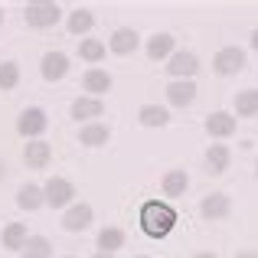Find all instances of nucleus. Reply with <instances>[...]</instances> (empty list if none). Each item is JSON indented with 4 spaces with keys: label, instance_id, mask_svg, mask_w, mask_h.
Segmentation results:
<instances>
[{
    "label": "nucleus",
    "instance_id": "f257e3e1",
    "mask_svg": "<svg viewBox=\"0 0 258 258\" xmlns=\"http://www.w3.org/2000/svg\"><path fill=\"white\" fill-rule=\"evenodd\" d=\"M141 226H144V232L151 235V239H164L176 226V213L160 200H147L144 206H141Z\"/></svg>",
    "mask_w": 258,
    "mask_h": 258
},
{
    "label": "nucleus",
    "instance_id": "f03ea898",
    "mask_svg": "<svg viewBox=\"0 0 258 258\" xmlns=\"http://www.w3.org/2000/svg\"><path fill=\"white\" fill-rule=\"evenodd\" d=\"M245 62H248L245 49H239V46H222V49L213 56V72L226 79V76H235V72H242V69H245Z\"/></svg>",
    "mask_w": 258,
    "mask_h": 258
},
{
    "label": "nucleus",
    "instance_id": "7ed1b4c3",
    "mask_svg": "<svg viewBox=\"0 0 258 258\" xmlns=\"http://www.w3.org/2000/svg\"><path fill=\"white\" fill-rule=\"evenodd\" d=\"M203 127H206V134L213 141L222 144L226 138H232V134L239 131V118H235L232 111H213V114H206V124Z\"/></svg>",
    "mask_w": 258,
    "mask_h": 258
},
{
    "label": "nucleus",
    "instance_id": "20e7f679",
    "mask_svg": "<svg viewBox=\"0 0 258 258\" xmlns=\"http://www.w3.org/2000/svg\"><path fill=\"white\" fill-rule=\"evenodd\" d=\"M167 76L170 79H193L196 72H200V59H196V52L189 49H176L170 59H167Z\"/></svg>",
    "mask_w": 258,
    "mask_h": 258
},
{
    "label": "nucleus",
    "instance_id": "39448f33",
    "mask_svg": "<svg viewBox=\"0 0 258 258\" xmlns=\"http://www.w3.org/2000/svg\"><path fill=\"white\" fill-rule=\"evenodd\" d=\"M164 95H167V105L189 108L196 101V82H193V79H170L167 88H164Z\"/></svg>",
    "mask_w": 258,
    "mask_h": 258
},
{
    "label": "nucleus",
    "instance_id": "423d86ee",
    "mask_svg": "<svg viewBox=\"0 0 258 258\" xmlns=\"http://www.w3.org/2000/svg\"><path fill=\"white\" fill-rule=\"evenodd\" d=\"M144 52H147L151 62H167V59L176 52V36L173 33H154V36L144 43Z\"/></svg>",
    "mask_w": 258,
    "mask_h": 258
},
{
    "label": "nucleus",
    "instance_id": "0eeeda50",
    "mask_svg": "<svg viewBox=\"0 0 258 258\" xmlns=\"http://www.w3.org/2000/svg\"><path fill=\"white\" fill-rule=\"evenodd\" d=\"M232 213V200L226 193H206L200 200V216L203 219H226Z\"/></svg>",
    "mask_w": 258,
    "mask_h": 258
},
{
    "label": "nucleus",
    "instance_id": "6e6552de",
    "mask_svg": "<svg viewBox=\"0 0 258 258\" xmlns=\"http://www.w3.org/2000/svg\"><path fill=\"white\" fill-rule=\"evenodd\" d=\"M138 46H141V36H138V30H131V26H121V30H114L111 39H108V49L118 52V56H131Z\"/></svg>",
    "mask_w": 258,
    "mask_h": 258
},
{
    "label": "nucleus",
    "instance_id": "1a4fd4ad",
    "mask_svg": "<svg viewBox=\"0 0 258 258\" xmlns=\"http://www.w3.org/2000/svg\"><path fill=\"white\" fill-rule=\"evenodd\" d=\"M229 164H232V151H229L226 144H219V141H213V144L206 147V170L213 176H219V173L229 170Z\"/></svg>",
    "mask_w": 258,
    "mask_h": 258
},
{
    "label": "nucleus",
    "instance_id": "9d476101",
    "mask_svg": "<svg viewBox=\"0 0 258 258\" xmlns=\"http://www.w3.org/2000/svg\"><path fill=\"white\" fill-rule=\"evenodd\" d=\"M189 189V173L180 170V167H173V170L164 173V180H160V193L167 196V200H176V196H183Z\"/></svg>",
    "mask_w": 258,
    "mask_h": 258
},
{
    "label": "nucleus",
    "instance_id": "9b49d317",
    "mask_svg": "<svg viewBox=\"0 0 258 258\" xmlns=\"http://www.w3.org/2000/svg\"><path fill=\"white\" fill-rule=\"evenodd\" d=\"M138 121L144 127H167V124H170V108H164V105H144L138 111Z\"/></svg>",
    "mask_w": 258,
    "mask_h": 258
},
{
    "label": "nucleus",
    "instance_id": "f8f14e48",
    "mask_svg": "<svg viewBox=\"0 0 258 258\" xmlns=\"http://www.w3.org/2000/svg\"><path fill=\"white\" fill-rule=\"evenodd\" d=\"M108 138H111V127L101 124V121H92V124H85L79 131V141L85 147H101V144H108Z\"/></svg>",
    "mask_w": 258,
    "mask_h": 258
},
{
    "label": "nucleus",
    "instance_id": "ddd939ff",
    "mask_svg": "<svg viewBox=\"0 0 258 258\" xmlns=\"http://www.w3.org/2000/svg\"><path fill=\"white\" fill-rule=\"evenodd\" d=\"M235 118H258V88H242L235 95Z\"/></svg>",
    "mask_w": 258,
    "mask_h": 258
},
{
    "label": "nucleus",
    "instance_id": "4468645a",
    "mask_svg": "<svg viewBox=\"0 0 258 258\" xmlns=\"http://www.w3.org/2000/svg\"><path fill=\"white\" fill-rule=\"evenodd\" d=\"M124 229H118V226H108V229H101L98 232V252L101 255H111V252H118L121 245H124Z\"/></svg>",
    "mask_w": 258,
    "mask_h": 258
},
{
    "label": "nucleus",
    "instance_id": "2eb2a0df",
    "mask_svg": "<svg viewBox=\"0 0 258 258\" xmlns=\"http://www.w3.org/2000/svg\"><path fill=\"white\" fill-rule=\"evenodd\" d=\"M72 196H76V189H72L69 180H49V186H46V203L49 206H66Z\"/></svg>",
    "mask_w": 258,
    "mask_h": 258
},
{
    "label": "nucleus",
    "instance_id": "dca6fc26",
    "mask_svg": "<svg viewBox=\"0 0 258 258\" xmlns=\"http://www.w3.org/2000/svg\"><path fill=\"white\" fill-rule=\"evenodd\" d=\"M56 17H59V7H52V4L26 7V20H30L33 26H49V23H56Z\"/></svg>",
    "mask_w": 258,
    "mask_h": 258
},
{
    "label": "nucleus",
    "instance_id": "f3484780",
    "mask_svg": "<svg viewBox=\"0 0 258 258\" xmlns=\"http://www.w3.org/2000/svg\"><path fill=\"white\" fill-rule=\"evenodd\" d=\"M88 222H92V206H85V203H79V206H72L69 213H66L62 226L69 229V232H79V229H85Z\"/></svg>",
    "mask_w": 258,
    "mask_h": 258
},
{
    "label": "nucleus",
    "instance_id": "a211bd4d",
    "mask_svg": "<svg viewBox=\"0 0 258 258\" xmlns=\"http://www.w3.org/2000/svg\"><path fill=\"white\" fill-rule=\"evenodd\" d=\"M66 69H69V59H66L62 52H49V56L43 59V76L49 79V82L62 79V76H66Z\"/></svg>",
    "mask_w": 258,
    "mask_h": 258
},
{
    "label": "nucleus",
    "instance_id": "6ab92c4d",
    "mask_svg": "<svg viewBox=\"0 0 258 258\" xmlns=\"http://www.w3.org/2000/svg\"><path fill=\"white\" fill-rule=\"evenodd\" d=\"M101 111H105V105H101L98 98H79L76 105H72V118H76V121H88V118H98Z\"/></svg>",
    "mask_w": 258,
    "mask_h": 258
},
{
    "label": "nucleus",
    "instance_id": "aec40b11",
    "mask_svg": "<svg viewBox=\"0 0 258 258\" xmlns=\"http://www.w3.org/2000/svg\"><path fill=\"white\" fill-rule=\"evenodd\" d=\"M82 82H85V88H88L92 95H105L108 88H111V76H108L105 69H88Z\"/></svg>",
    "mask_w": 258,
    "mask_h": 258
},
{
    "label": "nucleus",
    "instance_id": "412c9836",
    "mask_svg": "<svg viewBox=\"0 0 258 258\" xmlns=\"http://www.w3.org/2000/svg\"><path fill=\"white\" fill-rule=\"evenodd\" d=\"M46 127V114L39 108H30V111L20 114V134H39Z\"/></svg>",
    "mask_w": 258,
    "mask_h": 258
},
{
    "label": "nucleus",
    "instance_id": "4be33fe9",
    "mask_svg": "<svg viewBox=\"0 0 258 258\" xmlns=\"http://www.w3.org/2000/svg\"><path fill=\"white\" fill-rule=\"evenodd\" d=\"M105 52H108V46L98 43V39H85V43H79V56L88 59V62H101Z\"/></svg>",
    "mask_w": 258,
    "mask_h": 258
},
{
    "label": "nucleus",
    "instance_id": "5701e85b",
    "mask_svg": "<svg viewBox=\"0 0 258 258\" xmlns=\"http://www.w3.org/2000/svg\"><path fill=\"white\" fill-rule=\"evenodd\" d=\"M46 160H49V144L36 141V144L26 147V164L30 167H46Z\"/></svg>",
    "mask_w": 258,
    "mask_h": 258
},
{
    "label": "nucleus",
    "instance_id": "b1692460",
    "mask_svg": "<svg viewBox=\"0 0 258 258\" xmlns=\"http://www.w3.org/2000/svg\"><path fill=\"white\" fill-rule=\"evenodd\" d=\"M92 23H95V17L88 10H76L69 17V30L72 33H88V30H92Z\"/></svg>",
    "mask_w": 258,
    "mask_h": 258
},
{
    "label": "nucleus",
    "instance_id": "393cba45",
    "mask_svg": "<svg viewBox=\"0 0 258 258\" xmlns=\"http://www.w3.org/2000/svg\"><path fill=\"white\" fill-rule=\"evenodd\" d=\"M39 203H43V193H39L36 186H23L20 189V206L23 209H36Z\"/></svg>",
    "mask_w": 258,
    "mask_h": 258
},
{
    "label": "nucleus",
    "instance_id": "a878e982",
    "mask_svg": "<svg viewBox=\"0 0 258 258\" xmlns=\"http://www.w3.org/2000/svg\"><path fill=\"white\" fill-rule=\"evenodd\" d=\"M49 255V242L46 239H30V245H26L23 258H46Z\"/></svg>",
    "mask_w": 258,
    "mask_h": 258
},
{
    "label": "nucleus",
    "instance_id": "bb28decb",
    "mask_svg": "<svg viewBox=\"0 0 258 258\" xmlns=\"http://www.w3.org/2000/svg\"><path fill=\"white\" fill-rule=\"evenodd\" d=\"M23 239H26L23 226H10L4 232V245H10V248H20V245H23Z\"/></svg>",
    "mask_w": 258,
    "mask_h": 258
},
{
    "label": "nucleus",
    "instance_id": "cd10ccee",
    "mask_svg": "<svg viewBox=\"0 0 258 258\" xmlns=\"http://www.w3.org/2000/svg\"><path fill=\"white\" fill-rule=\"evenodd\" d=\"M10 85H17V66L7 62L0 66V88H10Z\"/></svg>",
    "mask_w": 258,
    "mask_h": 258
},
{
    "label": "nucleus",
    "instance_id": "c85d7f7f",
    "mask_svg": "<svg viewBox=\"0 0 258 258\" xmlns=\"http://www.w3.org/2000/svg\"><path fill=\"white\" fill-rule=\"evenodd\" d=\"M248 46H252V49L258 52V26H255V30H252V36H248Z\"/></svg>",
    "mask_w": 258,
    "mask_h": 258
},
{
    "label": "nucleus",
    "instance_id": "c756f323",
    "mask_svg": "<svg viewBox=\"0 0 258 258\" xmlns=\"http://www.w3.org/2000/svg\"><path fill=\"white\" fill-rule=\"evenodd\" d=\"M235 258H258V252H235Z\"/></svg>",
    "mask_w": 258,
    "mask_h": 258
},
{
    "label": "nucleus",
    "instance_id": "7c9ffc66",
    "mask_svg": "<svg viewBox=\"0 0 258 258\" xmlns=\"http://www.w3.org/2000/svg\"><path fill=\"white\" fill-rule=\"evenodd\" d=\"M193 258H216V252H200V255H193Z\"/></svg>",
    "mask_w": 258,
    "mask_h": 258
},
{
    "label": "nucleus",
    "instance_id": "2f4dec72",
    "mask_svg": "<svg viewBox=\"0 0 258 258\" xmlns=\"http://www.w3.org/2000/svg\"><path fill=\"white\" fill-rule=\"evenodd\" d=\"M95 258H114V255H101V252H98V255H95Z\"/></svg>",
    "mask_w": 258,
    "mask_h": 258
},
{
    "label": "nucleus",
    "instance_id": "473e14b6",
    "mask_svg": "<svg viewBox=\"0 0 258 258\" xmlns=\"http://www.w3.org/2000/svg\"><path fill=\"white\" fill-rule=\"evenodd\" d=\"M255 176H258V160H255Z\"/></svg>",
    "mask_w": 258,
    "mask_h": 258
},
{
    "label": "nucleus",
    "instance_id": "72a5a7b5",
    "mask_svg": "<svg viewBox=\"0 0 258 258\" xmlns=\"http://www.w3.org/2000/svg\"><path fill=\"white\" fill-rule=\"evenodd\" d=\"M138 258H151V255H138Z\"/></svg>",
    "mask_w": 258,
    "mask_h": 258
}]
</instances>
